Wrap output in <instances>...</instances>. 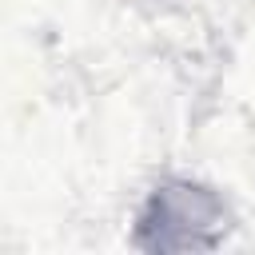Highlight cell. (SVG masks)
Masks as SVG:
<instances>
[{
  "instance_id": "1",
  "label": "cell",
  "mask_w": 255,
  "mask_h": 255,
  "mask_svg": "<svg viewBox=\"0 0 255 255\" xmlns=\"http://www.w3.org/2000/svg\"><path fill=\"white\" fill-rule=\"evenodd\" d=\"M227 227V207L219 203L215 191L199 183H159L139 211L135 223V247L143 251H195L219 243Z\"/></svg>"
}]
</instances>
